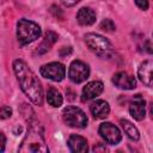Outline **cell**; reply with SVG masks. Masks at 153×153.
Returning a JSON list of instances; mask_svg holds the SVG:
<instances>
[{
	"instance_id": "cell-1",
	"label": "cell",
	"mask_w": 153,
	"mask_h": 153,
	"mask_svg": "<svg viewBox=\"0 0 153 153\" xmlns=\"http://www.w3.org/2000/svg\"><path fill=\"white\" fill-rule=\"evenodd\" d=\"M13 71L17 75L20 88L26 94V97L35 105H42L43 90L37 75L32 72V69L29 68V66L23 60H16L13 62Z\"/></svg>"
},
{
	"instance_id": "cell-2",
	"label": "cell",
	"mask_w": 153,
	"mask_h": 153,
	"mask_svg": "<svg viewBox=\"0 0 153 153\" xmlns=\"http://www.w3.org/2000/svg\"><path fill=\"white\" fill-rule=\"evenodd\" d=\"M19 152H49V148L45 145L43 127L39 122H32L27 129V133L19 147Z\"/></svg>"
},
{
	"instance_id": "cell-3",
	"label": "cell",
	"mask_w": 153,
	"mask_h": 153,
	"mask_svg": "<svg viewBox=\"0 0 153 153\" xmlns=\"http://www.w3.org/2000/svg\"><path fill=\"white\" fill-rule=\"evenodd\" d=\"M41 36V27L37 23L27 20V19H20L17 24V38L20 45H26Z\"/></svg>"
},
{
	"instance_id": "cell-4",
	"label": "cell",
	"mask_w": 153,
	"mask_h": 153,
	"mask_svg": "<svg viewBox=\"0 0 153 153\" xmlns=\"http://www.w3.org/2000/svg\"><path fill=\"white\" fill-rule=\"evenodd\" d=\"M85 43L91 51L103 59H109L112 54L111 43L98 33H87L85 36Z\"/></svg>"
},
{
	"instance_id": "cell-5",
	"label": "cell",
	"mask_w": 153,
	"mask_h": 153,
	"mask_svg": "<svg viewBox=\"0 0 153 153\" xmlns=\"http://www.w3.org/2000/svg\"><path fill=\"white\" fill-rule=\"evenodd\" d=\"M63 121L73 128H85L87 126L86 114L76 106H67L62 111Z\"/></svg>"
},
{
	"instance_id": "cell-6",
	"label": "cell",
	"mask_w": 153,
	"mask_h": 153,
	"mask_svg": "<svg viewBox=\"0 0 153 153\" xmlns=\"http://www.w3.org/2000/svg\"><path fill=\"white\" fill-rule=\"evenodd\" d=\"M90 75V68L88 66L80 61V60H74L68 69V76L69 79L75 82V84H80L82 81H85Z\"/></svg>"
},
{
	"instance_id": "cell-7",
	"label": "cell",
	"mask_w": 153,
	"mask_h": 153,
	"mask_svg": "<svg viewBox=\"0 0 153 153\" xmlns=\"http://www.w3.org/2000/svg\"><path fill=\"white\" fill-rule=\"evenodd\" d=\"M41 75L53 81H61L66 75V67L60 62H50L43 65L39 69Z\"/></svg>"
},
{
	"instance_id": "cell-8",
	"label": "cell",
	"mask_w": 153,
	"mask_h": 153,
	"mask_svg": "<svg viewBox=\"0 0 153 153\" xmlns=\"http://www.w3.org/2000/svg\"><path fill=\"white\" fill-rule=\"evenodd\" d=\"M99 134L110 145H117L122 140V134L120 129L110 122H104L99 126Z\"/></svg>"
},
{
	"instance_id": "cell-9",
	"label": "cell",
	"mask_w": 153,
	"mask_h": 153,
	"mask_svg": "<svg viewBox=\"0 0 153 153\" xmlns=\"http://www.w3.org/2000/svg\"><path fill=\"white\" fill-rule=\"evenodd\" d=\"M129 112L134 117V120H136V121H142L145 118V115H146V102L140 94H136L133 98V100H131V103L129 105Z\"/></svg>"
},
{
	"instance_id": "cell-10",
	"label": "cell",
	"mask_w": 153,
	"mask_h": 153,
	"mask_svg": "<svg viewBox=\"0 0 153 153\" xmlns=\"http://www.w3.org/2000/svg\"><path fill=\"white\" fill-rule=\"evenodd\" d=\"M112 82L115 86L122 90H133L136 87L135 78L126 72H118L112 76Z\"/></svg>"
},
{
	"instance_id": "cell-11",
	"label": "cell",
	"mask_w": 153,
	"mask_h": 153,
	"mask_svg": "<svg viewBox=\"0 0 153 153\" xmlns=\"http://www.w3.org/2000/svg\"><path fill=\"white\" fill-rule=\"evenodd\" d=\"M104 90V85L99 80H93L87 82L82 88V99L90 100L96 97H98Z\"/></svg>"
},
{
	"instance_id": "cell-12",
	"label": "cell",
	"mask_w": 153,
	"mask_h": 153,
	"mask_svg": "<svg viewBox=\"0 0 153 153\" xmlns=\"http://www.w3.org/2000/svg\"><path fill=\"white\" fill-rule=\"evenodd\" d=\"M67 143H68L69 149L72 152H74V153H85L88 149L86 139L80 136V135H76V134L71 135L68 141H67Z\"/></svg>"
},
{
	"instance_id": "cell-13",
	"label": "cell",
	"mask_w": 153,
	"mask_h": 153,
	"mask_svg": "<svg viewBox=\"0 0 153 153\" xmlns=\"http://www.w3.org/2000/svg\"><path fill=\"white\" fill-rule=\"evenodd\" d=\"M90 110L91 114L93 115L94 118L97 120H103L105 117H108L109 112H110V106L105 100H96L90 105Z\"/></svg>"
},
{
	"instance_id": "cell-14",
	"label": "cell",
	"mask_w": 153,
	"mask_h": 153,
	"mask_svg": "<svg viewBox=\"0 0 153 153\" xmlns=\"http://www.w3.org/2000/svg\"><path fill=\"white\" fill-rule=\"evenodd\" d=\"M152 67H153L152 61L146 60L140 65L137 71L139 79L147 86H152Z\"/></svg>"
},
{
	"instance_id": "cell-15",
	"label": "cell",
	"mask_w": 153,
	"mask_h": 153,
	"mask_svg": "<svg viewBox=\"0 0 153 153\" xmlns=\"http://www.w3.org/2000/svg\"><path fill=\"white\" fill-rule=\"evenodd\" d=\"M76 20L84 26L92 25L96 22V12L88 7H81L76 13Z\"/></svg>"
},
{
	"instance_id": "cell-16",
	"label": "cell",
	"mask_w": 153,
	"mask_h": 153,
	"mask_svg": "<svg viewBox=\"0 0 153 153\" xmlns=\"http://www.w3.org/2000/svg\"><path fill=\"white\" fill-rule=\"evenodd\" d=\"M121 126H122L124 133L127 134V136L130 140H133V141H137L139 140V137H140L139 130H137V128L131 122H129L127 120H121Z\"/></svg>"
},
{
	"instance_id": "cell-17",
	"label": "cell",
	"mask_w": 153,
	"mask_h": 153,
	"mask_svg": "<svg viewBox=\"0 0 153 153\" xmlns=\"http://www.w3.org/2000/svg\"><path fill=\"white\" fill-rule=\"evenodd\" d=\"M57 41V35L55 33V32H53V31H48L47 33H45V37H44V39H43V42L41 43V45L38 47V53L39 54H43V53H45V51H48L49 49H50V47L55 43Z\"/></svg>"
},
{
	"instance_id": "cell-18",
	"label": "cell",
	"mask_w": 153,
	"mask_h": 153,
	"mask_svg": "<svg viewBox=\"0 0 153 153\" xmlns=\"http://www.w3.org/2000/svg\"><path fill=\"white\" fill-rule=\"evenodd\" d=\"M47 102H48L51 106H54V108H59V106L62 105L63 99H62L61 93H60L56 88L50 87V88L48 90V92H47Z\"/></svg>"
},
{
	"instance_id": "cell-19",
	"label": "cell",
	"mask_w": 153,
	"mask_h": 153,
	"mask_svg": "<svg viewBox=\"0 0 153 153\" xmlns=\"http://www.w3.org/2000/svg\"><path fill=\"white\" fill-rule=\"evenodd\" d=\"M100 29L106 31V32H112V31H115L116 26H115V24H114V22L111 19H104L100 23Z\"/></svg>"
},
{
	"instance_id": "cell-20",
	"label": "cell",
	"mask_w": 153,
	"mask_h": 153,
	"mask_svg": "<svg viewBox=\"0 0 153 153\" xmlns=\"http://www.w3.org/2000/svg\"><path fill=\"white\" fill-rule=\"evenodd\" d=\"M11 115H12V110H11V108L10 106H2L1 109H0V118H8V117H11Z\"/></svg>"
},
{
	"instance_id": "cell-21",
	"label": "cell",
	"mask_w": 153,
	"mask_h": 153,
	"mask_svg": "<svg viewBox=\"0 0 153 153\" xmlns=\"http://www.w3.org/2000/svg\"><path fill=\"white\" fill-rule=\"evenodd\" d=\"M135 4L139 8L146 11L148 8V0H135Z\"/></svg>"
},
{
	"instance_id": "cell-22",
	"label": "cell",
	"mask_w": 153,
	"mask_h": 153,
	"mask_svg": "<svg viewBox=\"0 0 153 153\" xmlns=\"http://www.w3.org/2000/svg\"><path fill=\"white\" fill-rule=\"evenodd\" d=\"M5 145H6V137L5 135L0 131V152H2L5 149Z\"/></svg>"
},
{
	"instance_id": "cell-23",
	"label": "cell",
	"mask_w": 153,
	"mask_h": 153,
	"mask_svg": "<svg viewBox=\"0 0 153 153\" xmlns=\"http://www.w3.org/2000/svg\"><path fill=\"white\" fill-rule=\"evenodd\" d=\"M80 0H62V2L66 5V6H73L75 5L76 2H79Z\"/></svg>"
}]
</instances>
